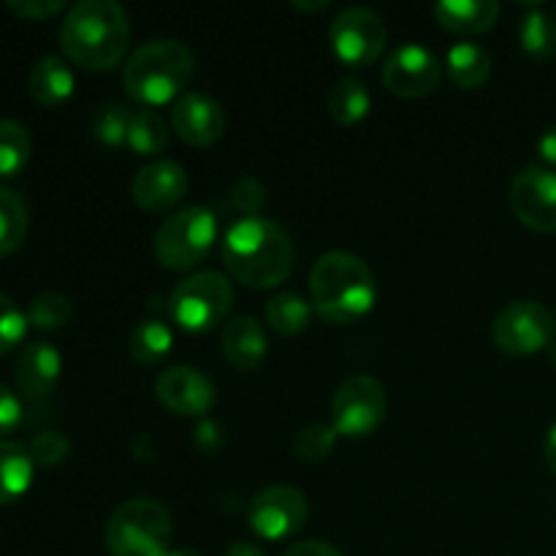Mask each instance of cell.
<instances>
[{
  "mask_svg": "<svg viewBox=\"0 0 556 556\" xmlns=\"http://www.w3.org/2000/svg\"><path fill=\"white\" fill-rule=\"evenodd\" d=\"M223 264L244 288L269 291L288 280L296 261L293 239L269 217H239L223 237Z\"/></svg>",
  "mask_w": 556,
  "mask_h": 556,
  "instance_id": "obj_1",
  "label": "cell"
},
{
  "mask_svg": "<svg viewBox=\"0 0 556 556\" xmlns=\"http://www.w3.org/2000/svg\"><path fill=\"white\" fill-rule=\"evenodd\" d=\"M58 36L63 54L74 65L112 71L128 54V11L114 0H81L65 11Z\"/></svg>",
  "mask_w": 556,
  "mask_h": 556,
  "instance_id": "obj_2",
  "label": "cell"
},
{
  "mask_svg": "<svg viewBox=\"0 0 556 556\" xmlns=\"http://www.w3.org/2000/svg\"><path fill=\"white\" fill-rule=\"evenodd\" d=\"M313 309L334 326L358 324L378 302V282L372 269L358 255L329 250L309 271Z\"/></svg>",
  "mask_w": 556,
  "mask_h": 556,
  "instance_id": "obj_3",
  "label": "cell"
},
{
  "mask_svg": "<svg viewBox=\"0 0 556 556\" xmlns=\"http://www.w3.org/2000/svg\"><path fill=\"white\" fill-rule=\"evenodd\" d=\"M193 74L195 58L182 41L155 38L130 54L123 68V85L130 101L152 109L182 98Z\"/></svg>",
  "mask_w": 556,
  "mask_h": 556,
  "instance_id": "obj_4",
  "label": "cell"
},
{
  "mask_svg": "<svg viewBox=\"0 0 556 556\" xmlns=\"http://www.w3.org/2000/svg\"><path fill=\"white\" fill-rule=\"evenodd\" d=\"M172 516L157 500L136 497L106 521V548L112 556H172Z\"/></svg>",
  "mask_w": 556,
  "mask_h": 556,
  "instance_id": "obj_5",
  "label": "cell"
},
{
  "mask_svg": "<svg viewBox=\"0 0 556 556\" xmlns=\"http://www.w3.org/2000/svg\"><path fill=\"white\" fill-rule=\"evenodd\" d=\"M233 307V286L220 271H195L168 296V315L188 334H204L226 320Z\"/></svg>",
  "mask_w": 556,
  "mask_h": 556,
  "instance_id": "obj_6",
  "label": "cell"
},
{
  "mask_svg": "<svg viewBox=\"0 0 556 556\" xmlns=\"http://www.w3.org/2000/svg\"><path fill=\"white\" fill-rule=\"evenodd\" d=\"M217 239V220L206 206L174 212L155 233V258L168 271H188L210 255Z\"/></svg>",
  "mask_w": 556,
  "mask_h": 556,
  "instance_id": "obj_7",
  "label": "cell"
},
{
  "mask_svg": "<svg viewBox=\"0 0 556 556\" xmlns=\"http://www.w3.org/2000/svg\"><path fill=\"white\" fill-rule=\"evenodd\" d=\"M389 413V394L372 375H351L331 400V427L340 438H369Z\"/></svg>",
  "mask_w": 556,
  "mask_h": 556,
  "instance_id": "obj_8",
  "label": "cell"
},
{
  "mask_svg": "<svg viewBox=\"0 0 556 556\" xmlns=\"http://www.w3.org/2000/svg\"><path fill=\"white\" fill-rule=\"evenodd\" d=\"M331 49L337 60L351 68H369L378 63L389 43V27L378 11L367 5H351L340 11L329 27Z\"/></svg>",
  "mask_w": 556,
  "mask_h": 556,
  "instance_id": "obj_9",
  "label": "cell"
},
{
  "mask_svg": "<svg viewBox=\"0 0 556 556\" xmlns=\"http://www.w3.org/2000/svg\"><path fill=\"white\" fill-rule=\"evenodd\" d=\"M554 315L541 302H510L492 324V340L497 351L508 356H532L554 342Z\"/></svg>",
  "mask_w": 556,
  "mask_h": 556,
  "instance_id": "obj_10",
  "label": "cell"
},
{
  "mask_svg": "<svg viewBox=\"0 0 556 556\" xmlns=\"http://www.w3.org/2000/svg\"><path fill=\"white\" fill-rule=\"evenodd\" d=\"M307 497L293 486H266L250 503V530L264 541H286L307 525Z\"/></svg>",
  "mask_w": 556,
  "mask_h": 556,
  "instance_id": "obj_11",
  "label": "cell"
},
{
  "mask_svg": "<svg viewBox=\"0 0 556 556\" xmlns=\"http://www.w3.org/2000/svg\"><path fill=\"white\" fill-rule=\"evenodd\" d=\"M510 210L521 226L538 233H556V172L525 166L510 182Z\"/></svg>",
  "mask_w": 556,
  "mask_h": 556,
  "instance_id": "obj_12",
  "label": "cell"
},
{
  "mask_svg": "<svg viewBox=\"0 0 556 556\" xmlns=\"http://www.w3.org/2000/svg\"><path fill=\"white\" fill-rule=\"evenodd\" d=\"M443 65L421 43H402L383 65V85L400 98H427L438 90Z\"/></svg>",
  "mask_w": 556,
  "mask_h": 556,
  "instance_id": "obj_13",
  "label": "cell"
},
{
  "mask_svg": "<svg viewBox=\"0 0 556 556\" xmlns=\"http://www.w3.org/2000/svg\"><path fill=\"white\" fill-rule=\"evenodd\" d=\"M155 396L168 413L182 418H201L215 407L217 391L215 383L204 372L193 367H168L157 375Z\"/></svg>",
  "mask_w": 556,
  "mask_h": 556,
  "instance_id": "obj_14",
  "label": "cell"
},
{
  "mask_svg": "<svg viewBox=\"0 0 556 556\" xmlns=\"http://www.w3.org/2000/svg\"><path fill=\"white\" fill-rule=\"evenodd\" d=\"M172 130L188 147H212L226 134V112L204 92H185L172 103Z\"/></svg>",
  "mask_w": 556,
  "mask_h": 556,
  "instance_id": "obj_15",
  "label": "cell"
},
{
  "mask_svg": "<svg viewBox=\"0 0 556 556\" xmlns=\"http://www.w3.org/2000/svg\"><path fill=\"white\" fill-rule=\"evenodd\" d=\"M188 193V172L177 161H152L134 177L130 195L144 212H168Z\"/></svg>",
  "mask_w": 556,
  "mask_h": 556,
  "instance_id": "obj_16",
  "label": "cell"
},
{
  "mask_svg": "<svg viewBox=\"0 0 556 556\" xmlns=\"http://www.w3.org/2000/svg\"><path fill=\"white\" fill-rule=\"evenodd\" d=\"M60 375H63V358H60L58 348L41 340L22 348L14 367V383L25 400H47L58 386Z\"/></svg>",
  "mask_w": 556,
  "mask_h": 556,
  "instance_id": "obj_17",
  "label": "cell"
},
{
  "mask_svg": "<svg viewBox=\"0 0 556 556\" xmlns=\"http://www.w3.org/2000/svg\"><path fill=\"white\" fill-rule=\"evenodd\" d=\"M223 353H226L228 364L242 372H253L264 364L266 351H269V340H266L264 326L250 315H237L226 324L220 337Z\"/></svg>",
  "mask_w": 556,
  "mask_h": 556,
  "instance_id": "obj_18",
  "label": "cell"
},
{
  "mask_svg": "<svg viewBox=\"0 0 556 556\" xmlns=\"http://www.w3.org/2000/svg\"><path fill=\"white\" fill-rule=\"evenodd\" d=\"M440 27L456 36H481L500 20V3L494 0H443L432 9Z\"/></svg>",
  "mask_w": 556,
  "mask_h": 556,
  "instance_id": "obj_19",
  "label": "cell"
},
{
  "mask_svg": "<svg viewBox=\"0 0 556 556\" xmlns=\"http://www.w3.org/2000/svg\"><path fill=\"white\" fill-rule=\"evenodd\" d=\"M27 90H30L33 101L41 103L43 109H58L74 96L76 79L71 71L68 60L58 58V54H47L38 60L27 76Z\"/></svg>",
  "mask_w": 556,
  "mask_h": 556,
  "instance_id": "obj_20",
  "label": "cell"
},
{
  "mask_svg": "<svg viewBox=\"0 0 556 556\" xmlns=\"http://www.w3.org/2000/svg\"><path fill=\"white\" fill-rule=\"evenodd\" d=\"M36 462L30 448L16 440H0V505L16 503L33 486Z\"/></svg>",
  "mask_w": 556,
  "mask_h": 556,
  "instance_id": "obj_21",
  "label": "cell"
},
{
  "mask_svg": "<svg viewBox=\"0 0 556 556\" xmlns=\"http://www.w3.org/2000/svg\"><path fill=\"white\" fill-rule=\"evenodd\" d=\"M445 71L448 79L462 90H478L492 76V54L472 41L454 43L445 54Z\"/></svg>",
  "mask_w": 556,
  "mask_h": 556,
  "instance_id": "obj_22",
  "label": "cell"
},
{
  "mask_svg": "<svg viewBox=\"0 0 556 556\" xmlns=\"http://www.w3.org/2000/svg\"><path fill=\"white\" fill-rule=\"evenodd\" d=\"M326 109H329L331 119L340 125H356L372 109V96H369L367 85L356 76H345L337 81L326 96Z\"/></svg>",
  "mask_w": 556,
  "mask_h": 556,
  "instance_id": "obj_23",
  "label": "cell"
},
{
  "mask_svg": "<svg viewBox=\"0 0 556 556\" xmlns=\"http://www.w3.org/2000/svg\"><path fill=\"white\" fill-rule=\"evenodd\" d=\"M174 345V331L168 329L163 320L147 318L139 320L130 331L128 340V353L136 364L141 367H152V364H161L163 358L172 353Z\"/></svg>",
  "mask_w": 556,
  "mask_h": 556,
  "instance_id": "obj_24",
  "label": "cell"
},
{
  "mask_svg": "<svg viewBox=\"0 0 556 556\" xmlns=\"http://www.w3.org/2000/svg\"><path fill=\"white\" fill-rule=\"evenodd\" d=\"M313 302L293 291H282L266 302V324L282 337H296L313 320Z\"/></svg>",
  "mask_w": 556,
  "mask_h": 556,
  "instance_id": "obj_25",
  "label": "cell"
},
{
  "mask_svg": "<svg viewBox=\"0 0 556 556\" xmlns=\"http://www.w3.org/2000/svg\"><path fill=\"white\" fill-rule=\"evenodd\" d=\"M33 155V139L16 119L0 117V179L20 177Z\"/></svg>",
  "mask_w": 556,
  "mask_h": 556,
  "instance_id": "obj_26",
  "label": "cell"
},
{
  "mask_svg": "<svg viewBox=\"0 0 556 556\" xmlns=\"http://www.w3.org/2000/svg\"><path fill=\"white\" fill-rule=\"evenodd\" d=\"M27 226H30V215L22 195L11 188H0V258L20 250L27 237Z\"/></svg>",
  "mask_w": 556,
  "mask_h": 556,
  "instance_id": "obj_27",
  "label": "cell"
},
{
  "mask_svg": "<svg viewBox=\"0 0 556 556\" xmlns=\"http://www.w3.org/2000/svg\"><path fill=\"white\" fill-rule=\"evenodd\" d=\"M168 144V125L152 109H139L130 117L128 128V147L141 157H155L166 150Z\"/></svg>",
  "mask_w": 556,
  "mask_h": 556,
  "instance_id": "obj_28",
  "label": "cell"
},
{
  "mask_svg": "<svg viewBox=\"0 0 556 556\" xmlns=\"http://www.w3.org/2000/svg\"><path fill=\"white\" fill-rule=\"evenodd\" d=\"M521 49L532 60H548L556 54V22L548 11L532 9L527 11L519 25Z\"/></svg>",
  "mask_w": 556,
  "mask_h": 556,
  "instance_id": "obj_29",
  "label": "cell"
},
{
  "mask_svg": "<svg viewBox=\"0 0 556 556\" xmlns=\"http://www.w3.org/2000/svg\"><path fill=\"white\" fill-rule=\"evenodd\" d=\"M337 440H340V434L331 424H309L293 440V454L307 465H320L334 454Z\"/></svg>",
  "mask_w": 556,
  "mask_h": 556,
  "instance_id": "obj_30",
  "label": "cell"
},
{
  "mask_svg": "<svg viewBox=\"0 0 556 556\" xmlns=\"http://www.w3.org/2000/svg\"><path fill=\"white\" fill-rule=\"evenodd\" d=\"M130 117H134V112H128V106H123V103H106L92 117V134L103 147H112V150L128 147Z\"/></svg>",
  "mask_w": 556,
  "mask_h": 556,
  "instance_id": "obj_31",
  "label": "cell"
},
{
  "mask_svg": "<svg viewBox=\"0 0 556 556\" xmlns=\"http://www.w3.org/2000/svg\"><path fill=\"white\" fill-rule=\"evenodd\" d=\"M71 320L68 296L58 291H43L27 307V324L38 331H58Z\"/></svg>",
  "mask_w": 556,
  "mask_h": 556,
  "instance_id": "obj_32",
  "label": "cell"
},
{
  "mask_svg": "<svg viewBox=\"0 0 556 556\" xmlns=\"http://www.w3.org/2000/svg\"><path fill=\"white\" fill-rule=\"evenodd\" d=\"M27 313L14 302L11 296H5L0 291V356H5L9 351H14L27 334Z\"/></svg>",
  "mask_w": 556,
  "mask_h": 556,
  "instance_id": "obj_33",
  "label": "cell"
},
{
  "mask_svg": "<svg viewBox=\"0 0 556 556\" xmlns=\"http://www.w3.org/2000/svg\"><path fill=\"white\" fill-rule=\"evenodd\" d=\"M30 448V456L33 462H36V467H58L63 465L65 459H68V451H71V443L65 434L60 432H41L33 438V443L27 445Z\"/></svg>",
  "mask_w": 556,
  "mask_h": 556,
  "instance_id": "obj_34",
  "label": "cell"
},
{
  "mask_svg": "<svg viewBox=\"0 0 556 556\" xmlns=\"http://www.w3.org/2000/svg\"><path fill=\"white\" fill-rule=\"evenodd\" d=\"M231 201L242 217H253L258 215L261 206H264L266 195H264V185L258 182L255 177H239L237 185L231 188Z\"/></svg>",
  "mask_w": 556,
  "mask_h": 556,
  "instance_id": "obj_35",
  "label": "cell"
},
{
  "mask_svg": "<svg viewBox=\"0 0 556 556\" xmlns=\"http://www.w3.org/2000/svg\"><path fill=\"white\" fill-rule=\"evenodd\" d=\"M5 9L22 22H43L65 11L63 0H9Z\"/></svg>",
  "mask_w": 556,
  "mask_h": 556,
  "instance_id": "obj_36",
  "label": "cell"
},
{
  "mask_svg": "<svg viewBox=\"0 0 556 556\" xmlns=\"http://www.w3.org/2000/svg\"><path fill=\"white\" fill-rule=\"evenodd\" d=\"M22 416H25V407H22V400L16 396V391L0 383V440L20 429Z\"/></svg>",
  "mask_w": 556,
  "mask_h": 556,
  "instance_id": "obj_37",
  "label": "cell"
},
{
  "mask_svg": "<svg viewBox=\"0 0 556 556\" xmlns=\"http://www.w3.org/2000/svg\"><path fill=\"white\" fill-rule=\"evenodd\" d=\"M282 556H345V554L326 541H302V543H293V546Z\"/></svg>",
  "mask_w": 556,
  "mask_h": 556,
  "instance_id": "obj_38",
  "label": "cell"
},
{
  "mask_svg": "<svg viewBox=\"0 0 556 556\" xmlns=\"http://www.w3.org/2000/svg\"><path fill=\"white\" fill-rule=\"evenodd\" d=\"M538 152H541L543 161L556 166V125L543 130L541 139H538Z\"/></svg>",
  "mask_w": 556,
  "mask_h": 556,
  "instance_id": "obj_39",
  "label": "cell"
},
{
  "mask_svg": "<svg viewBox=\"0 0 556 556\" xmlns=\"http://www.w3.org/2000/svg\"><path fill=\"white\" fill-rule=\"evenodd\" d=\"M543 459H546L548 470L556 476V424L552 429H548L546 440H543Z\"/></svg>",
  "mask_w": 556,
  "mask_h": 556,
  "instance_id": "obj_40",
  "label": "cell"
},
{
  "mask_svg": "<svg viewBox=\"0 0 556 556\" xmlns=\"http://www.w3.org/2000/svg\"><path fill=\"white\" fill-rule=\"evenodd\" d=\"M223 556H266V554H264V548H258L255 543L237 541V543H231V546L226 548V554H223Z\"/></svg>",
  "mask_w": 556,
  "mask_h": 556,
  "instance_id": "obj_41",
  "label": "cell"
},
{
  "mask_svg": "<svg viewBox=\"0 0 556 556\" xmlns=\"http://www.w3.org/2000/svg\"><path fill=\"white\" fill-rule=\"evenodd\" d=\"M293 9L304 11V14H315V11L329 9V0H315V3H304V0H293Z\"/></svg>",
  "mask_w": 556,
  "mask_h": 556,
  "instance_id": "obj_42",
  "label": "cell"
},
{
  "mask_svg": "<svg viewBox=\"0 0 556 556\" xmlns=\"http://www.w3.org/2000/svg\"><path fill=\"white\" fill-rule=\"evenodd\" d=\"M172 556H204V554L193 552V548H179V552H172Z\"/></svg>",
  "mask_w": 556,
  "mask_h": 556,
  "instance_id": "obj_43",
  "label": "cell"
},
{
  "mask_svg": "<svg viewBox=\"0 0 556 556\" xmlns=\"http://www.w3.org/2000/svg\"><path fill=\"white\" fill-rule=\"evenodd\" d=\"M548 358H552V364H554V369H556V340L552 342V348H548Z\"/></svg>",
  "mask_w": 556,
  "mask_h": 556,
  "instance_id": "obj_44",
  "label": "cell"
}]
</instances>
